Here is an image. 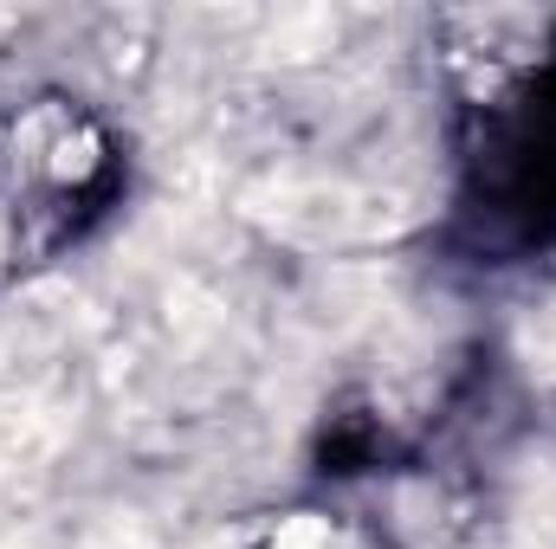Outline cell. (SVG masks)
I'll list each match as a JSON object with an SVG mask.
<instances>
[{"label":"cell","mask_w":556,"mask_h":549,"mask_svg":"<svg viewBox=\"0 0 556 549\" xmlns=\"http://www.w3.org/2000/svg\"><path fill=\"white\" fill-rule=\"evenodd\" d=\"M247 214L273 220L278 233L291 240H369V233H389L402 227V201L389 194H356V188H253L247 194Z\"/></svg>","instance_id":"6da1fadb"},{"label":"cell","mask_w":556,"mask_h":549,"mask_svg":"<svg viewBox=\"0 0 556 549\" xmlns=\"http://www.w3.org/2000/svg\"><path fill=\"white\" fill-rule=\"evenodd\" d=\"M278 549H330V537H324L317 524H291V531H285V544H278Z\"/></svg>","instance_id":"7a4b0ae2"}]
</instances>
